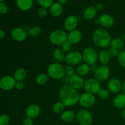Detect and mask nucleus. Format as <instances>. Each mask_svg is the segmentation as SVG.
<instances>
[{
	"instance_id": "f257e3e1",
	"label": "nucleus",
	"mask_w": 125,
	"mask_h": 125,
	"mask_svg": "<svg viewBox=\"0 0 125 125\" xmlns=\"http://www.w3.org/2000/svg\"><path fill=\"white\" fill-rule=\"evenodd\" d=\"M79 96L78 90L69 84H65L60 89V100L65 107H72L76 104L79 103Z\"/></svg>"
},
{
	"instance_id": "f03ea898",
	"label": "nucleus",
	"mask_w": 125,
	"mask_h": 125,
	"mask_svg": "<svg viewBox=\"0 0 125 125\" xmlns=\"http://www.w3.org/2000/svg\"><path fill=\"white\" fill-rule=\"evenodd\" d=\"M92 39L95 45L100 48L108 47L111 42V36L105 29L98 28L94 32Z\"/></svg>"
},
{
	"instance_id": "7ed1b4c3",
	"label": "nucleus",
	"mask_w": 125,
	"mask_h": 125,
	"mask_svg": "<svg viewBox=\"0 0 125 125\" xmlns=\"http://www.w3.org/2000/svg\"><path fill=\"white\" fill-rule=\"evenodd\" d=\"M47 73L49 77L52 79H62L65 75V67L60 62H53L48 67Z\"/></svg>"
},
{
	"instance_id": "20e7f679",
	"label": "nucleus",
	"mask_w": 125,
	"mask_h": 125,
	"mask_svg": "<svg viewBox=\"0 0 125 125\" xmlns=\"http://www.w3.org/2000/svg\"><path fill=\"white\" fill-rule=\"evenodd\" d=\"M50 42L56 46H62L68 40V34L62 29H56L49 35Z\"/></svg>"
},
{
	"instance_id": "39448f33",
	"label": "nucleus",
	"mask_w": 125,
	"mask_h": 125,
	"mask_svg": "<svg viewBox=\"0 0 125 125\" xmlns=\"http://www.w3.org/2000/svg\"><path fill=\"white\" fill-rule=\"evenodd\" d=\"M98 54L96 50L93 48H85L82 52L83 61L89 66L95 64L98 61Z\"/></svg>"
},
{
	"instance_id": "423d86ee",
	"label": "nucleus",
	"mask_w": 125,
	"mask_h": 125,
	"mask_svg": "<svg viewBox=\"0 0 125 125\" xmlns=\"http://www.w3.org/2000/svg\"><path fill=\"white\" fill-rule=\"evenodd\" d=\"M76 119L80 125H91L93 122L92 115L86 109L79 110L76 114Z\"/></svg>"
},
{
	"instance_id": "0eeeda50",
	"label": "nucleus",
	"mask_w": 125,
	"mask_h": 125,
	"mask_svg": "<svg viewBox=\"0 0 125 125\" xmlns=\"http://www.w3.org/2000/svg\"><path fill=\"white\" fill-rule=\"evenodd\" d=\"M95 101L96 98L94 94L84 92L79 96V103L83 108L88 109L95 104Z\"/></svg>"
},
{
	"instance_id": "6e6552de",
	"label": "nucleus",
	"mask_w": 125,
	"mask_h": 125,
	"mask_svg": "<svg viewBox=\"0 0 125 125\" xmlns=\"http://www.w3.org/2000/svg\"><path fill=\"white\" fill-rule=\"evenodd\" d=\"M84 88L86 92L94 95L98 94L99 90L101 89V83L95 78H89L85 81Z\"/></svg>"
},
{
	"instance_id": "1a4fd4ad",
	"label": "nucleus",
	"mask_w": 125,
	"mask_h": 125,
	"mask_svg": "<svg viewBox=\"0 0 125 125\" xmlns=\"http://www.w3.org/2000/svg\"><path fill=\"white\" fill-rule=\"evenodd\" d=\"M83 61L82 53L78 51H71L65 55V62L71 66L78 65Z\"/></svg>"
},
{
	"instance_id": "9d476101",
	"label": "nucleus",
	"mask_w": 125,
	"mask_h": 125,
	"mask_svg": "<svg viewBox=\"0 0 125 125\" xmlns=\"http://www.w3.org/2000/svg\"><path fill=\"white\" fill-rule=\"evenodd\" d=\"M94 74V78L99 82H103L107 80L110 76L111 71L107 65H103L98 67Z\"/></svg>"
},
{
	"instance_id": "9b49d317",
	"label": "nucleus",
	"mask_w": 125,
	"mask_h": 125,
	"mask_svg": "<svg viewBox=\"0 0 125 125\" xmlns=\"http://www.w3.org/2000/svg\"><path fill=\"white\" fill-rule=\"evenodd\" d=\"M16 81L11 76H4L0 79V88L5 91H9L15 87Z\"/></svg>"
},
{
	"instance_id": "f8f14e48",
	"label": "nucleus",
	"mask_w": 125,
	"mask_h": 125,
	"mask_svg": "<svg viewBox=\"0 0 125 125\" xmlns=\"http://www.w3.org/2000/svg\"><path fill=\"white\" fill-rule=\"evenodd\" d=\"M28 33L24 28L20 27L14 28L11 31L12 39L18 42H22L27 39Z\"/></svg>"
},
{
	"instance_id": "ddd939ff",
	"label": "nucleus",
	"mask_w": 125,
	"mask_h": 125,
	"mask_svg": "<svg viewBox=\"0 0 125 125\" xmlns=\"http://www.w3.org/2000/svg\"><path fill=\"white\" fill-rule=\"evenodd\" d=\"M122 83L120 81L116 78H112L108 81L107 89L112 94H118L122 91Z\"/></svg>"
},
{
	"instance_id": "4468645a",
	"label": "nucleus",
	"mask_w": 125,
	"mask_h": 125,
	"mask_svg": "<svg viewBox=\"0 0 125 125\" xmlns=\"http://www.w3.org/2000/svg\"><path fill=\"white\" fill-rule=\"evenodd\" d=\"M41 112V109L39 105L36 104H32L29 105L25 110V114L26 117L31 119L36 118L39 116Z\"/></svg>"
},
{
	"instance_id": "2eb2a0df",
	"label": "nucleus",
	"mask_w": 125,
	"mask_h": 125,
	"mask_svg": "<svg viewBox=\"0 0 125 125\" xmlns=\"http://www.w3.org/2000/svg\"><path fill=\"white\" fill-rule=\"evenodd\" d=\"M68 83L69 85H70L72 87L74 88L76 90H79L84 87L85 81L82 76L78 75V74H74V75L68 78Z\"/></svg>"
},
{
	"instance_id": "dca6fc26",
	"label": "nucleus",
	"mask_w": 125,
	"mask_h": 125,
	"mask_svg": "<svg viewBox=\"0 0 125 125\" xmlns=\"http://www.w3.org/2000/svg\"><path fill=\"white\" fill-rule=\"evenodd\" d=\"M78 17L71 15L67 17L64 21V28L67 31L71 32L76 28L78 23Z\"/></svg>"
},
{
	"instance_id": "f3484780",
	"label": "nucleus",
	"mask_w": 125,
	"mask_h": 125,
	"mask_svg": "<svg viewBox=\"0 0 125 125\" xmlns=\"http://www.w3.org/2000/svg\"><path fill=\"white\" fill-rule=\"evenodd\" d=\"M100 24L104 28H112L114 25L115 21L113 17L108 13H104L100 15L98 18Z\"/></svg>"
},
{
	"instance_id": "a211bd4d",
	"label": "nucleus",
	"mask_w": 125,
	"mask_h": 125,
	"mask_svg": "<svg viewBox=\"0 0 125 125\" xmlns=\"http://www.w3.org/2000/svg\"><path fill=\"white\" fill-rule=\"evenodd\" d=\"M83 39V34L78 29H74L72 31L69 32L68 34V40L72 45H76L81 41Z\"/></svg>"
},
{
	"instance_id": "6ab92c4d",
	"label": "nucleus",
	"mask_w": 125,
	"mask_h": 125,
	"mask_svg": "<svg viewBox=\"0 0 125 125\" xmlns=\"http://www.w3.org/2000/svg\"><path fill=\"white\" fill-rule=\"evenodd\" d=\"M113 104L118 109H123L125 107V94L119 93L114 98Z\"/></svg>"
},
{
	"instance_id": "aec40b11",
	"label": "nucleus",
	"mask_w": 125,
	"mask_h": 125,
	"mask_svg": "<svg viewBox=\"0 0 125 125\" xmlns=\"http://www.w3.org/2000/svg\"><path fill=\"white\" fill-rule=\"evenodd\" d=\"M16 4L21 10L28 11L32 7L34 0H16Z\"/></svg>"
},
{
	"instance_id": "412c9836",
	"label": "nucleus",
	"mask_w": 125,
	"mask_h": 125,
	"mask_svg": "<svg viewBox=\"0 0 125 125\" xmlns=\"http://www.w3.org/2000/svg\"><path fill=\"white\" fill-rule=\"evenodd\" d=\"M76 114L72 110H66L64 111L61 115V118L62 122L65 123H70L73 122L76 118Z\"/></svg>"
},
{
	"instance_id": "4be33fe9",
	"label": "nucleus",
	"mask_w": 125,
	"mask_h": 125,
	"mask_svg": "<svg viewBox=\"0 0 125 125\" xmlns=\"http://www.w3.org/2000/svg\"><path fill=\"white\" fill-rule=\"evenodd\" d=\"M50 12L52 16L54 17H59L62 14L63 7L62 5L58 2H54L50 7Z\"/></svg>"
},
{
	"instance_id": "5701e85b",
	"label": "nucleus",
	"mask_w": 125,
	"mask_h": 125,
	"mask_svg": "<svg viewBox=\"0 0 125 125\" xmlns=\"http://www.w3.org/2000/svg\"><path fill=\"white\" fill-rule=\"evenodd\" d=\"M97 11V9L95 6H89L84 10L83 17L87 20H92L96 17Z\"/></svg>"
},
{
	"instance_id": "b1692460",
	"label": "nucleus",
	"mask_w": 125,
	"mask_h": 125,
	"mask_svg": "<svg viewBox=\"0 0 125 125\" xmlns=\"http://www.w3.org/2000/svg\"><path fill=\"white\" fill-rule=\"evenodd\" d=\"M111 59V56L107 50H102L98 54V60L103 65H107Z\"/></svg>"
},
{
	"instance_id": "393cba45",
	"label": "nucleus",
	"mask_w": 125,
	"mask_h": 125,
	"mask_svg": "<svg viewBox=\"0 0 125 125\" xmlns=\"http://www.w3.org/2000/svg\"><path fill=\"white\" fill-rule=\"evenodd\" d=\"M90 72V66L85 63H81L76 68V72L78 75L83 77L87 75Z\"/></svg>"
},
{
	"instance_id": "a878e982",
	"label": "nucleus",
	"mask_w": 125,
	"mask_h": 125,
	"mask_svg": "<svg viewBox=\"0 0 125 125\" xmlns=\"http://www.w3.org/2000/svg\"><path fill=\"white\" fill-rule=\"evenodd\" d=\"M125 42L123 39L120 37H115L114 38L111 40L110 46L112 48H114L117 50H120L123 48L125 45Z\"/></svg>"
},
{
	"instance_id": "bb28decb",
	"label": "nucleus",
	"mask_w": 125,
	"mask_h": 125,
	"mask_svg": "<svg viewBox=\"0 0 125 125\" xmlns=\"http://www.w3.org/2000/svg\"><path fill=\"white\" fill-rule=\"evenodd\" d=\"M27 76V72L23 68H19L15 72L13 78L16 81H23Z\"/></svg>"
},
{
	"instance_id": "cd10ccee",
	"label": "nucleus",
	"mask_w": 125,
	"mask_h": 125,
	"mask_svg": "<svg viewBox=\"0 0 125 125\" xmlns=\"http://www.w3.org/2000/svg\"><path fill=\"white\" fill-rule=\"evenodd\" d=\"M52 55H53L54 58L56 61H57V62L61 63L65 61V52L62 51L61 48H55L52 52Z\"/></svg>"
},
{
	"instance_id": "c85d7f7f",
	"label": "nucleus",
	"mask_w": 125,
	"mask_h": 125,
	"mask_svg": "<svg viewBox=\"0 0 125 125\" xmlns=\"http://www.w3.org/2000/svg\"><path fill=\"white\" fill-rule=\"evenodd\" d=\"M49 76L45 73H40L35 77V83L39 85H43L48 83Z\"/></svg>"
},
{
	"instance_id": "c756f323",
	"label": "nucleus",
	"mask_w": 125,
	"mask_h": 125,
	"mask_svg": "<svg viewBox=\"0 0 125 125\" xmlns=\"http://www.w3.org/2000/svg\"><path fill=\"white\" fill-rule=\"evenodd\" d=\"M65 106L61 101H57L52 106V111L56 114H61L65 111Z\"/></svg>"
},
{
	"instance_id": "7c9ffc66",
	"label": "nucleus",
	"mask_w": 125,
	"mask_h": 125,
	"mask_svg": "<svg viewBox=\"0 0 125 125\" xmlns=\"http://www.w3.org/2000/svg\"><path fill=\"white\" fill-rule=\"evenodd\" d=\"M42 31V29L39 26H35L29 28L28 30V35L31 37H36L40 35Z\"/></svg>"
},
{
	"instance_id": "2f4dec72",
	"label": "nucleus",
	"mask_w": 125,
	"mask_h": 125,
	"mask_svg": "<svg viewBox=\"0 0 125 125\" xmlns=\"http://www.w3.org/2000/svg\"><path fill=\"white\" fill-rule=\"evenodd\" d=\"M98 96L100 98L101 100H106L109 98L110 96V93L108 90L106 89H104V88H101L99 92H98Z\"/></svg>"
},
{
	"instance_id": "473e14b6",
	"label": "nucleus",
	"mask_w": 125,
	"mask_h": 125,
	"mask_svg": "<svg viewBox=\"0 0 125 125\" xmlns=\"http://www.w3.org/2000/svg\"><path fill=\"white\" fill-rule=\"evenodd\" d=\"M36 1L40 7H43L45 9L50 8L54 3V0H36Z\"/></svg>"
},
{
	"instance_id": "72a5a7b5",
	"label": "nucleus",
	"mask_w": 125,
	"mask_h": 125,
	"mask_svg": "<svg viewBox=\"0 0 125 125\" xmlns=\"http://www.w3.org/2000/svg\"><path fill=\"white\" fill-rule=\"evenodd\" d=\"M117 59L120 65L125 69V50L120 51L117 56Z\"/></svg>"
},
{
	"instance_id": "f704fd0d",
	"label": "nucleus",
	"mask_w": 125,
	"mask_h": 125,
	"mask_svg": "<svg viewBox=\"0 0 125 125\" xmlns=\"http://www.w3.org/2000/svg\"><path fill=\"white\" fill-rule=\"evenodd\" d=\"M75 74V70L73 66L67 65L65 67V74L67 76L68 78H70L72 76L74 75Z\"/></svg>"
},
{
	"instance_id": "c9c22d12",
	"label": "nucleus",
	"mask_w": 125,
	"mask_h": 125,
	"mask_svg": "<svg viewBox=\"0 0 125 125\" xmlns=\"http://www.w3.org/2000/svg\"><path fill=\"white\" fill-rule=\"evenodd\" d=\"M72 46H73V45H72L68 40H67V42H65L61 46V49H62V50L64 52L68 53V52L71 51Z\"/></svg>"
},
{
	"instance_id": "e433bc0d",
	"label": "nucleus",
	"mask_w": 125,
	"mask_h": 125,
	"mask_svg": "<svg viewBox=\"0 0 125 125\" xmlns=\"http://www.w3.org/2000/svg\"><path fill=\"white\" fill-rule=\"evenodd\" d=\"M10 122V118L7 115L2 114L0 115V125H8Z\"/></svg>"
},
{
	"instance_id": "4c0bfd02",
	"label": "nucleus",
	"mask_w": 125,
	"mask_h": 125,
	"mask_svg": "<svg viewBox=\"0 0 125 125\" xmlns=\"http://www.w3.org/2000/svg\"><path fill=\"white\" fill-rule=\"evenodd\" d=\"M37 15L40 18H43L47 15V10L46 9L43 8V7H40L37 11Z\"/></svg>"
},
{
	"instance_id": "58836bf2",
	"label": "nucleus",
	"mask_w": 125,
	"mask_h": 125,
	"mask_svg": "<svg viewBox=\"0 0 125 125\" xmlns=\"http://www.w3.org/2000/svg\"><path fill=\"white\" fill-rule=\"evenodd\" d=\"M8 11V7L4 2H0V14L4 15Z\"/></svg>"
},
{
	"instance_id": "ea45409f",
	"label": "nucleus",
	"mask_w": 125,
	"mask_h": 125,
	"mask_svg": "<svg viewBox=\"0 0 125 125\" xmlns=\"http://www.w3.org/2000/svg\"><path fill=\"white\" fill-rule=\"evenodd\" d=\"M107 51H108L109 54L111 57H117L118 55V53H119V51L118 50H115L114 48H109L107 50Z\"/></svg>"
},
{
	"instance_id": "a19ab883",
	"label": "nucleus",
	"mask_w": 125,
	"mask_h": 125,
	"mask_svg": "<svg viewBox=\"0 0 125 125\" xmlns=\"http://www.w3.org/2000/svg\"><path fill=\"white\" fill-rule=\"evenodd\" d=\"M24 84L23 81H16L15 85V88L18 90H22L24 89Z\"/></svg>"
},
{
	"instance_id": "79ce46f5",
	"label": "nucleus",
	"mask_w": 125,
	"mask_h": 125,
	"mask_svg": "<svg viewBox=\"0 0 125 125\" xmlns=\"http://www.w3.org/2000/svg\"><path fill=\"white\" fill-rule=\"evenodd\" d=\"M22 125H34L32 119L26 117V118L23 120Z\"/></svg>"
},
{
	"instance_id": "37998d69",
	"label": "nucleus",
	"mask_w": 125,
	"mask_h": 125,
	"mask_svg": "<svg viewBox=\"0 0 125 125\" xmlns=\"http://www.w3.org/2000/svg\"><path fill=\"white\" fill-rule=\"evenodd\" d=\"M96 9H97V10H103L104 9V4L103 3H102V2H99V3H98L97 4H96Z\"/></svg>"
},
{
	"instance_id": "c03bdc74",
	"label": "nucleus",
	"mask_w": 125,
	"mask_h": 125,
	"mask_svg": "<svg viewBox=\"0 0 125 125\" xmlns=\"http://www.w3.org/2000/svg\"><path fill=\"white\" fill-rule=\"evenodd\" d=\"M6 32L3 29H0V40H2V39H4L5 37H6Z\"/></svg>"
},
{
	"instance_id": "a18cd8bd",
	"label": "nucleus",
	"mask_w": 125,
	"mask_h": 125,
	"mask_svg": "<svg viewBox=\"0 0 125 125\" xmlns=\"http://www.w3.org/2000/svg\"><path fill=\"white\" fill-rule=\"evenodd\" d=\"M98 68V66L96 65V64L95 63V64H94L92 65H90V72H92V73H95V71L96 70V69H97Z\"/></svg>"
},
{
	"instance_id": "49530a36",
	"label": "nucleus",
	"mask_w": 125,
	"mask_h": 125,
	"mask_svg": "<svg viewBox=\"0 0 125 125\" xmlns=\"http://www.w3.org/2000/svg\"><path fill=\"white\" fill-rule=\"evenodd\" d=\"M122 91L123 94H125V81L122 83Z\"/></svg>"
},
{
	"instance_id": "de8ad7c7",
	"label": "nucleus",
	"mask_w": 125,
	"mask_h": 125,
	"mask_svg": "<svg viewBox=\"0 0 125 125\" xmlns=\"http://www.w3.org/2000/svg\"><path fill=\"white\" fill-rule=\"evenodd\" d=\"M67 1L68 0H58V2L59 4H61V5H63L65 4L67 2Z\"/></svg>"
},
{
	"instance_id": "09e8293b",
	"label": "nucleus",
	"mask_w": 125,
	"mask_h": 125,
	"mask_svg": "<svg viewBox=\"0 0 125 125\" xmlns=\"http://www.w3.org/2000/svg\"><path fill=\"white\" fill-rule=\"evenodd\" d=\"M122 117H123L124 119H125V107H124V108L123 109V110H122Z\"/></svg>"
},
{
	"instance_id": "8fccbe9b",
	"label": "nucleus",
	"mask_w": 125,
	"mask_h": 125,
	"mask_svg": "<svg viewBox=\"0 0 125 125\" xmlns=\"http://www.w3.org/2000/svg\"><path fill=\"white\" fill-rule=\"evenodd\" d=\"M95 24H100V21H99V20H96L95 21Z\"/></svg>"
},
{
	"instance_id": "3c124183",
	"label": "nucleus",
	"mask_w": 125,
	"mask_h": 125,
	"mask_svg": "<svg viewBox=\"0 0 125 125\" xmlns=\"http://www.w3.org/2000/svg\"><path fill=\"white\" fill-rule=\"evenodd\" d=\"M123 40H124V41L125 42V32L124 34H123Z\"/></svg>"
},
{
	"instance_id": "603ef678",
	"label": "nucleus",
	"mask_w": 125,
	"mask_h": 125,
	"mask_svg": "<svg viewBox=\"0 0 125 125\" xmlns=\"http://www.w3.org/2000/svg\"><path fill=\"white\" fill-rule=\"evenodd\" d=\"M6 1V0H0V2H3V1Z\"/></svg>"
}]
</instances>
